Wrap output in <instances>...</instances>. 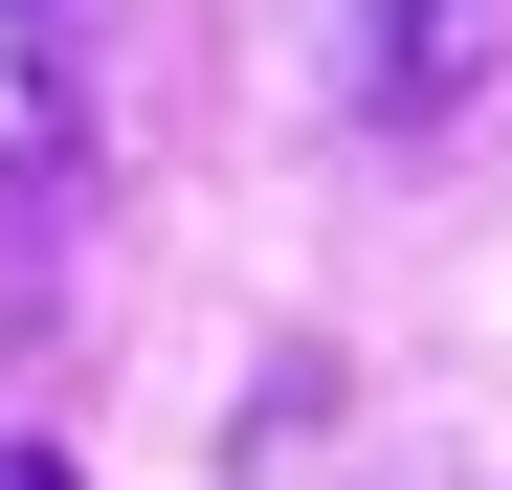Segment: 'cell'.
<instances>
[{
  "label": "cell",
  "instance_id": "cell-1",
  "mask_svg": "<svg viewBox=\"0 0 512 490\" xmlns=\"http://www.w3.org/2000/svg\"><path fill=\"white\" fill-rule=\"evenodd\" d=\"M0 490H67V446H0Z\"/></svg>",
  "mask_w": 512,
  "mask_h": 490
},
{
  "label": "cell",
  "instance_id": "cell-2",
  "mask_svg": "<svg viewBox=\"0 0 512 490\" xmlns=\"http://www.w3.org/2000/svg\"><path fill=\"white\" fill-rule=\"evenodd\" d=\"M0 23H67V0H0Z\"/></svg>",
  "mask_w": 512,
  "mask_h": 490
}]
</instances>
